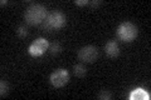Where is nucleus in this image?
Instances as JSON below:
<instances>
[{"label": "nucleus", "instance_id": "1", "mask_svg": "<svg viewBox=\"0 0 151 100\" xmlns=\"http://www.w3.org/2000/svg\"><path fill=\"white\" fill-rule=\"evenodd\" d=\"M47 9L42 4H33L25 10L24 19L29 25H38L45 19Z\"/></svg>", "mask_w": 151, "mask_h": 100}, {"label": "nucleus", "instance_id": "2", "mask_svg": "<svg viewBox=\"0 0 151 100\" xmlns=\"http://www.w3.org/2000/svg\"><path fill=\"white\" fill-rule=\"evenodd\" d=\"M116 34H117V38H119L121 41L131 43L132 40H135L136 36H137L139 29L134 23L125 21V23H122L119 25V28H117V30H116Z\"/></svg>", "mask_w": 151, "mask_h": 100}, {"label": "nucleus", "instance_id": "3", "mask_svg": "<svg viewBox=\"0 0 151 100\" xmlns=\"http://www.w3.org/2000/svg\"><path fill=\"white\" fill-rule=\"evenodd\" d=\"M65 21H67V19H65L64 14L60 13V11H54L49 14L48 16L45 19V28L49 30H58L60 28L64 26Z\"/></svg>", "mask_w": 151, "mask_h": 100}, {"label": "nucleus", "instance_id": "4", "mask_svg": "<svg viewBox=\"0 0 151 100\" xmlns=\"http://www.w3.org/2000/svg\"><path fill=\"white\" fill-rule=\"evenodd\" d=\"M48 49H49L48 40L44 39V38H39V39H37L29 48H28V53H29L32 56H34V58H38V56L43 55Z\"/></svg>", "mask_w": 151, "mask_h": 100}, {"label": "nucleus", "instance_id": "5", "mask_svg": "<svg viewBox=\"0 0 151 100\" xmlns=\"http://www.w3.org/2000/svg\"><path fill=\"white\" fill-rule=\"evenodd\" d=\"M49 82L54 88H62L69 82V73L65 69H58L52 73Z\"/></svg>", "mask_w": 151, "mask_h": 100}, {"label": "nucleus", "instance_id": "6", "mask_svg": "<svg viewBox=\"0 0 151 100\" xmlns=\"http://www.w3.org/2000/svg\"><path fill=\"white\" fill-rule=\"evenodd\" d=\"M78 58L82 60L83 63H93L98 58V49L93 45L83 46L81 50L78 51Z\"/></svg>", "mask_w": 151, "mask_h": 100}, {"label": "nucleus", "instance_id": "7", "mask_svg": "<svg viewBox=\"0 0 151 100\" xmlns=\"http://www.w3.org/2000/svg\"><path fill=\"white\" fill-rule=\"evenodd\" d=\"M105 51L108 56L111 58H116V56L120 55V46L116 41H108L106 46H105Z\"/></svg>", "mask_w": 151, "mask_h": 100}, {"label": "nucleus", "instance_id": "8", "mask_svg": "<svg viewBox=\"0 0 151 100\" xmlns=\"http://www.w3.org/2000/svg\"><path fill=\"white\" fill-rule=\"evenodd\" d=\"M130 99L131 100H149L150 99V95L146 90L137 88L135 90H132L131 94H130Z\"/></svg>", "mask_w": 151, "mask_h": 100}, {"label": "nucleus", "instance_id": "9", "mask_svg": "<svg viewBox=\"0 0 151 100\" xmlns=\"http://www.w3.org/2000/svg\"><path fill=\"white\" fill-rule=\"evenodd\" d=\"M73 74L77 78H83V77H86V74H87V69L84 68L83 64H76L73 66Z\"/></svg>", "mask_w": 151, "mask_h": 100}, {"label": "nucleus", "instance_id": "10", "mask_svg": "<svg viewBox=\"0 0 151 100\" xmlns=\"http://www.w3.org/2000/svg\"><path fill=\"white\" fill-rule=\"evenodd\" d=\"M9 94V83L5 82V80H3L1 83H0V96L4 98L6 96Z\"/></svg>", "mask_w": 151, "mask_h": 100}, {"label": "nucleus", "instance_id": "11", "mask_svg": "<svg viewBox=\"0 0 151 100\" xmlns=\"http://www.w3.org/2000/svg\"><path fill=\"white\" fill-rule=\"evenodd\" d=\"M111 98H112V94L106 89L101 90L100 94H98V99H101V100H110Z\"/></svg>", "mask_w": 151, "mask_h": 100}, {"label": "nucleus", "instance_id": "12", "mask_svg": "<svg viewBox=\"0 0 151 100\" xmlns=\"http://www.w3.org/2000/svg\"><path fill=\"white\" fill-rule=\"evenodd\" d=\"M49 49H50V54H58L60 53V50H62V46H60L59 43H54V44L49 45Z\"/></svg>", "mask_w": 151, "mask_h": 100}, {"label": "nucleus", "instance_id": "13", "mask_svg": "<svg viewBox=\"0 0 151 100\" xmlns=\"http://www.w3.org/2000/svg\"><path fill=\"white\" fill-rule=\"evenodd\" d=\"M17 34H18L19 38H25V36H28V30H27V28H25V26H19L18 30H17Z\"/></svg>", "mask_w": 151, "mask_h": 100}, {"label": "nucleus", "instance_id": "14", "mask_svg": "<svg viewBox=\"0 0 151 100\" xmlns=\"http://www.w3.org/2000/svg\"><path fill=\"white\" fill-rule=\"evenodd\" d=\"M77 5H87V4H89L88 0H76L74 1Z\"/></svg>", "mask_w": 151, "mask_h": 100}, {"label": "nucleus", "instance_id": "15", "mask_svg": "<svg viewBox=\"0 0 151 100\" xmlns=\"http://www.w3.org/2000/svg\"><path fill=\"white\" fill-rule=\"evenodd\" d=\"M89 5H91L92 8H98V6L101 5V1H100V0H96V1H91V3H89Z\"/></svg>", "mask_w": 151, "mask_h": 100}, {"label": "nucleus", "instance_id": "16", "mask_svg": "<svg viewBox=\"0 0 151 100\" xmlns=\"http://www.w3.org/2000/svg\"><path fill=\"white\" fill-rule=\"evenodd\" d=\"M8 1H6V0H3V1H1V5H5V4H6Z\"/></svg>", "mask_w": 151, "mask_h": 100}]
</instances>
